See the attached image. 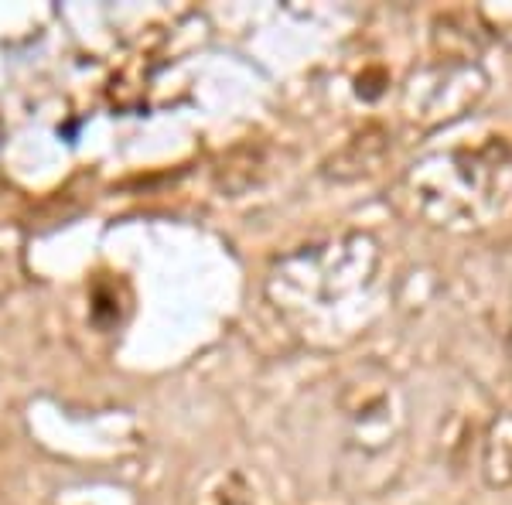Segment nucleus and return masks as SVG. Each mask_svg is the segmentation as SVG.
<instances>
[{
	"instance_id": "f257e3e1",
	"label": "nucleus",
	"mask_w": 512,
	"mask_h": 505,
	"mask_svg": "<svg viewBox=\"0 0 512 505\" xmlns=\"http://www.w3.org/2000/svg\"><path fill=\"white\" fill-rule=\"evenodd\" d=\"M379 263V246L373 236L349 233L325 243L301 246L284 256L267 280V294L304 335H335L332 311L359 301L373 287V273Z\"/></svg>"
},
{
	"instance_id": "f03ea898",
	"label": "nucleus",
	"mask_w": 512,
	"mask_h": 505,
	"mask_svg": "<svg viewBox=\"0 0 512 505\" xmlns=\"http://www.w3.org/2000/svg\"><path fill=\"white\" fill-rule=\"evenodd\" d=\"M509 168L512 164L502 161L499 147L434 154L410 168L403 192L434 226H485V219L502 212L512 198L502 188Z\"/></svg>"
},
{
	"instance_id": "7ed1b4c3",
	"label": "nucleus",
	"mask_w": 512,
	"mask_h": 505,
	"mask_svg": "<svg viewBox=\"0 0 512 505\" xmlns=\"http://www.w3.org/2000/svg\"><path fill=\"white\" fill-rule=\"evenodd\" d=\"M345 417L352 424L349 444L362 454H376L393 444V437L403 427L400 389L390 383V376L379 369H362L355 383H345Z\"/></svg>"
},
{
	"instance_id": "20e7f679",
	"label": "nucleus",
	"mask_w": 512,
	"mask_h": 505,
	"mask_svg": "<svg viewBox=\"0 0 512 505\" xmlns=\"http://www.w3.org/2000/svg\"><path fill=\"white\" fill-rule=\"evenodd\" d=\"M482 475L492 488L512 485V413H499L485 434Z\"/></svg>"
},
{
	"instance_id": "39448f33",
	"label": "nucleus",
	"mask_w": 512,
	"mask_h": 505,
	"mask_svg": "<svg viewBox=\"0 0 512 505\" xmlns=\"http://www.w3.org/2000/svg\"><path fill=\"white\" fill-rule=\"evenodd\" d=\"M192 505H256V499L243 471H219V475L205 478Z\"/></svg>"
},
{
	"instance_id": "423d86ee",
	"label": "nucleus",
	"mask_w": 512,
	"mask_h": 505,
	"mask_svg": "<svg viewBox=\"0 0 512 505\" xmlns=\"http://www.w3.org/2000/svg\"><path fill=\"white\" fill-rule=\"evenodd\" d=\"M509 342H512V308H509Z\"/></svg>"
}]
</instances>
